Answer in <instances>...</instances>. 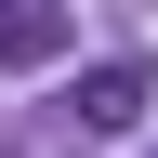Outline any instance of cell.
Listing matches in <instances>:
<instances>
[{"label": "cell", "instance_id": "7a4b0ae2", "mask_svg": "<svg viewBox=\"0 0 158 158\" xmlns=\"http://www.w3.org/2000/svg\"><path fill=\"white\" fill-rule=\"evenodd\" d=\"M66 53V0H0V66H53Z\"/></svg>", "mask_w": 158, "mask_h": 158}, {"label": "cell", "instance_id": "6da1fadb", "mask_svg": "<svg viewBox=\"0 0 158 158\" xmlns=\"http://www.w3.org/2000/svg\"><path fill=\"white\" fill-rule=\"evenodd\" d=\"M66 118L79 132H132V118H145V53H106V66L66 92Z\"/></svg>", "mask_w": 158, "mask_h": 158}]
</instances>
